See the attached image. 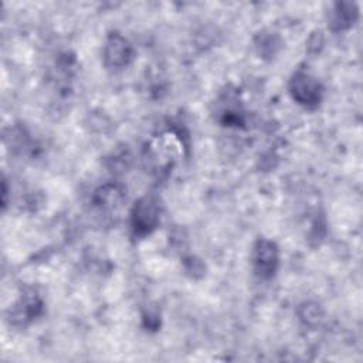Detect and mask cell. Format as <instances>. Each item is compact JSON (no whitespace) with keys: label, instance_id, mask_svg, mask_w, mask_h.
<instances>
[{"label":"cell","instance_id":"obj_1","mask_svg":"<svg viewBox=\"0 0 363 363\" xmlns=\"http://www.w3.org/2000/svg\"><path fill=\"white\" fill-rule=\"evenodd\" d=\"M159 203L153 197L140 199L132 211V228L135 234L145 235L156 228L159 223Z\"/></svg>","mask_w":363,"mask_h":363},{"label":"cell","instance_id":"obj_2","mask_svg":"<svg viewBox=\"0 0 363 363\" xmlns=\"http://www.w3.org/2000/svg\"><path fill=\"white\" fill-rule=\"evenodd\" d=\"M291 94L294 99L308 108L316 106L322 99V86L320 84L305 72H296L291 81Z\"/></svg>","mask_w":363,"mask_h":363},{"label":"cell","instance_id":"obj_3","mask_svg":"<svg viewBox=\"0 0 363 363\" xmlns=\"http://www.w3.org/2000/svg\"><path fill=\"white\" fill-rule=\"evenodd\" d=\"M278 248L269 240H258L254 252H252V264L258 277L269 278L275 274L278 267Z\"/></svg>","mask_w":363,"mask_h":363},{"label":"cell","instance_id":"obj_4","mask_svg":"<svg viewBox=\"0 0 363 363\" xmlns=\"http://www.w3.org/2000/svg\"><path fill=\"white\" fill-rule=\"evenodd\" d=\"M132 55H133V50L126 38H123L119 34H113L108 38L105 44L104 57H105V62L109 67H115V68L125 67L132 60Z\"/></svg>","mask_w":363,"mask_h":363}]
</instances>
